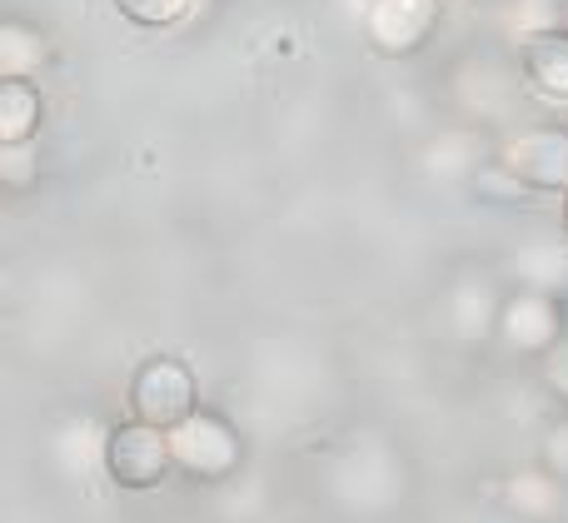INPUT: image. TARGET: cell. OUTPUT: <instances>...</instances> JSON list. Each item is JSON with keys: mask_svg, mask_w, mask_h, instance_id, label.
Masks as SVG:
<instances>
[{"mask_svg": "<svg viewBox=\"0 0 568 523\" xmlns=\"http://www.w3.org/2000/svg\"><path fill=\"white\" fill-rule=\"evenodd\" d=\"M564 235H568V195H564Z\"/></svg>", "mask_w": 568, "mask_h": 523, "instance_id": "cell-19", "label": "cell"}, {"mask_svg": "<svg viewBox=\"0 0 568 523\" xmlns=\"http://www.w3.org/2000/svg\"><path fill=\"white\" fill-rule=\"evenodd\" d=\"M499 339L514 349V355H544L554 339L564 335V315H559V299L539 295V289H519L499 305Z\"/></svg>", "mask_w": 568, "mask_h": 523, "instance_id": "cell-6", "label": "cell"}, {"mask_svg": "<svg viewBox=\"0 0 568 523\" xmlns=\"http://www.w3.org/2000/svg\"><path fill=\"white\" fill-rule=\"evenodd\" d=\"M444 0H369L364 10V35L379 55H414L429 45L434 25H439Z\"/></svg>", "mask_w": 568, "mask_h": 523, "instance_id": "cell-5", "label": "cell"}, {"mask_svg": "<svg viewBox=\"0 0 568 523\" xmlns=\"http://www.w3.org/2000/svg\"><path fill=\"white\" fill-rule=\"evenodd\" d=\"M474 195H479V199H494V205H524L534 189L524 185L519 175H509L499 160H494V165H484L479 175H474Z\"/></svg>", "mask_w": 568, "mask_h": 523, "instance_id": "cell-13", "label": "cell"}, {"mask_svg": "<svg viewBox=\"0 0 568 523\" xmlns=\"http://www.w3.org/2000/svg\"><path fill=\"white\" fill-rule=\"evenodd\" d=\"M170 449H175V469L200 484H220L245 464V444H240V429L230 419L195 409L190 419H180L170 429Z\"/></svg>", "mask_w": 568, "mask_h": 523, "instance_id": "cell-2", "label": "cell"}, {"mask_svg": "<svg viewBox=\"0 0 568 523\" xmlns=\"http://www.w3.org/2000/svg\"><path fill=\"white\" fill-rule=\"evenodd\" d=\"M509 25L519 30V40L544 35V30L559 25V10H554V0H514V6H509Z\"/></svg>", "mask_w": 568, "mask_h": 523, "instance_id": "cell-15", "label": "cell"}, {"mask_svg": "<svg viewBox=\"0 0 568 523\" xmlns=\"http://www.w3.org/2000/svg\"><path fill=\"white\" fill-rule=\"evenodd\" d=\"M499 165L509 175H519L534 195H568V130L559 125L524 130L499 150Z\"/></svg>", "mask_w": 568, "mask_h": 523, "instance_id": "cell-4", "label": "cell"}, {"mask_svg": "<svg viewBox=\"0 0 568 523\" xmlns=\"http://www.w3.org/2000/svg\"><path fill=\"white\" fill-rule=\"evenodd\" d=\"M539 379L559 404H568V335H559L549 349L539 355Z\"/></svg>", "mask_w": 568, "mask_h": 523, "instance_id": "cell-16", "label": "cell"}, {"mask_svg": "<svg viewBox=\"0 0 568 523\" xmlns=\"http://www.w3.org/2000/svg\"><path fill=\"white\" fill-rule=\"evenodd\" d=\"M454 319H459L464 335H484L489 325H499V305H489L484 285H464L459 299H454Z\"/></svg>", "mask_w": 568, "mask_h": 523, "instance_id": "cell-14", "label": "cell"}, {"mask_svg": "<svg viewBox=\"0 0 568 523\" xmlns=\"http://www.w3.org/2000/svg\"><path fill=\"white\" fill-rule=\"evenodd\" d=\"M100 464H105L110 484L125 489V494H145L160 489L175 469V449H170V429H155L145 419H130L115 424L100 444Z\"/></svg>", "mask_w": 568, "mask_h": 523, "instance_id": "cell-1", "label": "cell"}, {"mask_svg": "<svg viewBox=\"0 0 568 523\" xmlns=\"http://www.w3.org/2000/svg\"><path fill=\"white\" fill-rule=\"evenodd\" d=\"M519 70L544 100H568V30L554 25L519 45Z\"/></svg>", "mask_w": 568, "mask_h": 523, "instance_id": "cell-7", "label": "cell"}, {"mask_svg": "<svg viewBox=\"0 0 568 523\" xmlns=\"http://www.w3.org/2000/svg\"><path fill=\"white\" fill-rule=\"evenodd\" d=\"M509 269L519 275L524 289L559 295V289H568V245L564 239H529V245H519V255L509 259Z\"/></svg>", "mask_w": 568, "mask_h": 523, "instance_id": "cell-8", "label": "cell"}, {"mask_svg": "<svg viewBox=\"0 0 568 523\" xmlns=\"http://www.w3.org/2000/svg\"><path fill=\"white\" fill-rule=\"evenodd\" d=\"M36 175H40V160L30 155V140L26 145H0V185L26 189Z\"/></svg>", "mask_w": 568, "mask_h": 523, "instance_id": "cell-17", "label": "cell"}, {"mask_svg": "<svg viewBox=\"0 0 568 523\" xmlns=\"http://www.w3.org/2000/svg\"><path fill=\"white\" fill-rule=\"evenodd\" d=\"M200 409V384L195 369L175 355H150L130 379V414L145 419L155 429H175Z\"/></svg>", "mask_w": 568, "mask_h": 523, "instance_id": "cell-3", "label": "cell"}, {"mask_svg": "<svg viewBox=\"0 0 568 523\" xmlns=\"http://www.w3.org/2000/svg\"><path fill=\"white\" fill-rule=\"evenodd\" d=\"M50 60L45 30L26 25V20H6L0 25V80H30Z\"/></svg>", "mask_w": 568, "mask_h": 523, "instance_id": "cell-10", "label": "cell"}, {"mask_svg": "<svg viewBox=\"0 0 568 523\" xmlns=\"http://www.w3.org/2000/svg\"><path fill=\"white\" fill-rule=\"evenodd\" d=\"M539 464H544V474H554L559 484H568V414L549 429V434H544V444H539Z\"/></svg>", "mask_w": 568, "mask_h": 523, "instance_id": "cell-18", "label": "cell"}, {"mask_svg": "<svg viewBox=\"0 0 568 523\" xmlns=\"http://www.w3.org/2000/svg\"><path fill=\"white\" fill-rule=\"evenodd\" d=\"M559 479L554 474H519L509 484V504H519V514H534V519H544L554 504H559Z\"/></svg>", "mask_w": 568, "mask_h": 523, "instance_id": "cell-11", "label": "cell"}, {"mask_svg": "<svg viewBox=\"0 0 568 523\" xmlns=\"http://www.w3.org/2000/svg\"><path fill=\"white\" fill-rule=\"evenodd\" d=\"M45 120V100L30 80H0V145H26L36 140Z\"/></svg>", "mask_w": 568, "mask_h": 523, "instance_id": "cell-9", "label": "cell"}, {"mask_svg": "<svg viewBox=\"0 0 568 523\" xmlns=\"http://www.w3.org/2000/svg\"><path fill=\"white\" fill-rule=\"evenodd\" d=\"M115 10L130 20V25L165 30V25H175V20L190 16V0H115Z\"/></svg>", "mask_w": 568, "mask_h": 523, "instance_id": "cell-12", "label": "cell"}]
</instances>
